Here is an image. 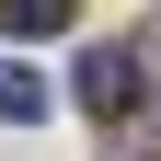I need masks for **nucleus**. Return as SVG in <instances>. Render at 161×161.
Listing matches in <instances>:
<instances>
[{
  "label": "nucleus",
  "instance_id": "nucleus-1",
  "mask_svg": "<svg viewBox=\"0 0 161 161\" xmlns=\"http://www.w3.org/2000/svg\"><path fill=\"white\" fill-rule=\"evenodd\" d=\"M80 104H92V115H127L138 104V46H92V58H80Z\"/></svg>",
  "mask_w": 161,
  "mask_h": 161
},
{
  "label": "nucleus",
  "instance_id": "nucleus-2",
  "mask_svg": "<svg viewBox=\"0 0 161 161\" xmlns=\"http://www.w3.org/2000/svg\"><path fill=\"white\" fill-rule=\"evenodd\" d=\"M0 115H12V127H35V115H46V80L12 69V58H0Z\"/></svg>",
  "mask_w": 161,
  "mask_h": 161
},
{
  "label": "nucleus",
  "instance_id": "nucleus-3",
  "mask_svg": "<svg viewBox=\"0 0 161 161\" xmlns=\"http://www.w3.org/2000/svg\"><path fill=\"white\" fill-rule=\"evenodd\" d=\"M0 23H12V35H58V23H69V0H0Z\"/></svg>",
  "mask_w": 161,
  "mask_h": 161
}]
</instances>
